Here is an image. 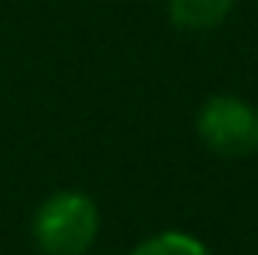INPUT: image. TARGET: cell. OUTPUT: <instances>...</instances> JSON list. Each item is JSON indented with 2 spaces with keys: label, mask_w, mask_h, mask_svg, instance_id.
Masks as SVG:
<instances>
[{
  "label": "cell",
  "mask_w": 258,
  "mask_h": 255,
  "mask_svg": "<svg viewBox=\"0 0 258 255\" xmlns=\"http://www.w3.org/2000/svg\"><path fill=\"white\" fill-rule=\"evenodd\" d=\"M101 232V213L88 193L59 190L33 216V242L43 255H85Z\"/></svg>",
  "instance_id": "6da1fadb"
},
{
  "label": "cell",
  "mask_w": 258,
  "mask_h": 255,
  "mask_svg": "<svg viewBox=\"0 0 258 255\" xmlns=\"http://www.w3.org/2000/svg\"><path fill=\"white\" fill-rule=\"evenodd\" d=\"M196 134L213 154L248 157L258 151V108L239 95H213L196 111Z\"/></svg>",
  "instance_id": "7a4b0ae2"
},
{
  "label": "cell",
  "mask_w": 258,
  "mask_h": 255,
  "mask_svg": "<svg viewBox=\"0 0 258 255\" xmlns=\"http://www.w3.org/2000/svg\"><path fill=\"white\" fill-rule=\"evenodd\" d=\"M232 7L235 0H167V17L176 30L209 33L226 23Z\"/></svg>",
  "instance_id": "3957f363"
},
{
  "label": "cell",
  "mask_w": 258,
  "mask_h": 255,
  "mask_svg": "<svg viewBox=\"0 0 258 255\" xmlns=\"http://www.w3.org/2000/svg\"><path fill=\"white\" fill-rule=\"evenodd\" d=\"M131 255H209L206 242H200L196 236L180 229H164L157 236H147L144 242H138Z\"/></svg>",
  "instance_id": "277c9868"
}]
</instances>
